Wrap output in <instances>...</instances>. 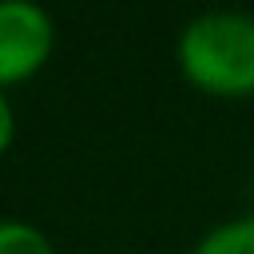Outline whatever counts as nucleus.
<instances>
[{"mask_svg":"<svg viewBox=\"0 0 254 254\" xmlns=\"http://www.w3.org/2000/svg\"><path fill=\"white\" fill-rule=\"evenodd\" d=\"M0 254H52V242L20 218H4L0 222Z\"/></svg>","mask_w":254,"mask_h":254,"instance_id":"nucleus-4","label":"nucleus"},{"mask_svg":"<svg viewBox=\"0 0 254 254\" xmlns=\"http://www.w3.org/2000/svg\"><path fill=\"white\" fill-rule=\"evenodd\" d=\"M179 71L210 95H254V16L202 12L175 44Z\"/></svg>","mask_w":254,"mask_h":254,"instance_id":"nucleus-1","label":"nucleus"},{"mask_svg":"<svg viewBox=\"0 0 254 254\" xmlns=\"http://www.w3.org/2000/svg\"><path fill=\"white\" fill-rule=\"evenodd\" d=\"M194 254H254V214L214 226L194 246Z\"/></svg>","mask_w":254,"mask_h":254,"instance_id":"nucleus-3","label":"nucleus"},{"mask_svg":"<svg viewBox=\"0 0 254 254\" xmlns=\"http://www.w3.org/2000/svg\"><path fill=\"white\" fill-rule=\"evenodd\" d=\"M56 44L52 16L32 0H0V87L36 75Z\"/></svg>","mask_w":254,"mask_h":254,"instance_id":"nucleus-2","label":"nucleus"},{"mask_svg":"<svg viewBox=\"0 0 254 254\" xmlns=\"http://www.w3.org/2000/svg\"><path fill=\"white\" fill-rule=\"evenodd\" d=\"M12 135H16V115H12V103L4 99V87H0V155L8 151Z\"/></svg>","mask_w":254,"mask_h":254,"instance_id":"nucleus-5","label":"nucleus"}]
</instances>
